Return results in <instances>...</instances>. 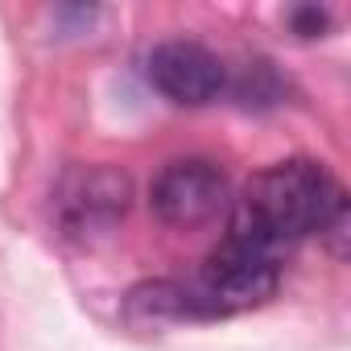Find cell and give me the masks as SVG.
<instances>
[{"mask_svg":"<svg viewBox=\"0 0 351 351\" xmlns=\"http://www.w3.org/2000/svg\"><path fill=\"white\" fill-rule=\"evenodd\" d=\"M347 223V191L322 161L289 157L244 186L232 215V236H244L269 252L306 236H326Z\"/></svg>","mask_w":351,"mask_h":351,"instance_id":"1","label":"cell"},{"mask_svg":"<svg viewBox=\"0 0 351 351\" xmlns=\"http://www.w3.org/2000/svg\"><path fill=\"white\" fill-rule=\"evenodd\" d=\"M277 256L281 252H269V248L228 232L207 252L203 269L186 281L195 318H228V314H240V310L269 302L281 285Z\"/></svg>","mask_w":351,"mask_h":351,"instance_id":"2","label":"cell"},{"mask_svg":"<svg viewBox=\"0 0 351 351\" xmlns=\"http://www.w3.org/2000/svg\"><path fill=\"white\" fill-rule=\"evenodd\" d=\"M132 203V178L116 165H71L50 199L54 223L71 240L108 236Z\"/></svg>","mask_w":351,"mask_h":351,"instance_id":"3","label":"cell"},{"mask_svg":"<svg viewBox=\"0 0 351 351\" xmlns=\"http://www.w3.org/2000/svg\"><path fill=\"white\" fill-rule=\"evenodd\" d=\"M149 207L169 228H203L232 207V182L211 157H178L153 178Z\"/></svg>","mask_w":351,"mask_h":351,"instance_id":"4","label":"cell"},{"mask_svg":"<svg viewBox=\"0 0 351 351\" xmlns=\"http://www.w3.org/2000/svg\"><path fill=\"white\" fill-rule=\"evenodd\" d=\"M145 75L157 95H165L169 104H182V108H203L228 91V66L219 62V54L186 38L153 46Z\"/></svg>","mask_w":351,"mask_h":351,"instance_id":"5","label":"cell"},{"mask_svg":"<svg viewBox=\"0 0 351 351\" xmlns=\"http://www.w3.org/2000/svg\"><path fill=\"white\" fill-rule=\"evenodd\" d=\"M124 318L132 326H173V322H186L195 318V306H191V289L186 281H145L136 289H128L124 298Z\"/></svg>","mask_w":351,"mask_h":351,"instance_id":"6","label":"cell"},{"mask_svg":"<svg viewBox=\"0 0 351 351\" xmlns=\"http://www.w3.org/2000/svg\"><path fill=\"white\" fill-rule=\"evenodd\" d=\"M228 87H232V95H236L244 108H277V104L285 99V83H281L277 66L265 62V58L244 62V66L236 71V79H228Z\"/></svg>","mask_w":351,"mask_h":351,"instance_id":"7","label":"cell"},{"mask_svg":"<svg viewBox=\"0 0 351 351\" xmlns=\"http://www.w3.org/2000/svg\"><path fill=\"white\" fill-rule=\"evenodd\" d=\"M289 25L298 38H322L330 29V13L318 5H298V9H289Z\"/></svg>","mask_w":351,"mask_h":351,"instance_id":"8","label":"cell"}]
</instances>
